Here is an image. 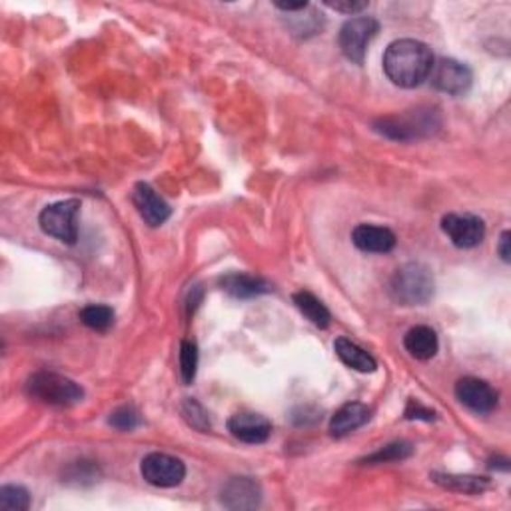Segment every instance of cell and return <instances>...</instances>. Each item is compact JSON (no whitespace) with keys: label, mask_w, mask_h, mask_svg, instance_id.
Here are the masks:
<instances>
[{"label":"cell","mask_w":511,"mask_h":511,"mask_svg":"<svg viewBox=\"0 0 511 511\" xmlns=\"http://www.w3.org/2000/svg\"><path fill=\"white\" fill-rule=\"evenodd\" d=\"M456 398L459 400L461 406H466L469 412L479 413V416H486L491 413L499 403L497 392L491 388V385L479 378H461L456 383Z\"/></svg>","instance_id":"10"},{"label":"cell","mask_w":511,"mask_h":511,"mask_svg":"<svg viewBox=\"0 0 511 511\" xmlns=\"http://www.w3.org/2000/svg\"><path fill=\"white\" fill-rule=\"evenodd\" d=\"M509 238H511V234L507 232V230H506V232L501 234V238H499L497 252H499V256H501V260H504V262H509V260H511V258H509V256H511V250H509V242H511V240H509Z\"/></svg>","instance_id":"29"},{"label":"cell","mask_w":511,"mask_h":511,"mask_svg":"<svg viewBox=\"0 0 511 511\" xmlns=\"http://www.w3.org/2000/svg\"><path fill=\"white\" fill-rule=\"evenodd\" d=\"M413 453V446L408 441H395L390 443V446L382 448L380 451L372 453L364 459V464H388V461H402V459H408Z\"/></svg>","instance_id":"22"},{"label":"cell","mask_w":511,"mask_h":511,"mask_svg":"<svg viewBox=\"0 0 511 511\" xmlns=\"http://www.w3.org/2000/svg\"><path fill=\"white\" fill-rule=\"evenodd\" d=\"M433 484H438L443 489L456 491V494H484L489 487L487 478H478V476H459V474H440L433 471L430 476Z\"/></svg>","instance_id":"19"},{"label":"cell","mask_w":511,"mask_h":511,"mask_svg":"<svg viewBox=\"0 0 511 511\" xmlns=\"http://www.w3.org/2000/svg\"><path fill=\"white\" fill-rule=\"evenodd\" d=\"M109 423L112 428H117L120 431H132L137 430L142 420H140V413L134 406H120L110 413Z\"/></svg>","instance_id":"26"},{"label":"cell","mask_w":511,"mask_h":511,"mask_svg":"<svg viewBox=\"0 0 511 511\" xmlns=\"http://www.w3.org/2000/svg\"><path fill=\"white\" fill-rule=\"evenodd\" d=\"M441 230L453 246L461 250L476 248L486 238L484 220L474 214H448L441 218Z\"/></svg>","instance_id":"8"},{"label":"cell","mask_w":511,"mask_h":511,"mask_svg":"<svg viewBox=\"0 0 511 511\" xmlns=\"http://www.w3.org/2000/svg\"><path fill=\"white\" fill-rule=\"evenodd\" d=\"M354 246L368 254H388L395 246V234L390 228L374 226V224H360L352 232Z\"/></svg>","instance_id":"14"},{"label":"cell","mask_w":511,"mask_h":511,"mask_svg":"<svg viewBox=\"0 0 511 511\" xmlns=\"http://www.w3.org/2000/svg\"><path fill=\"white\" fill-rule=\"evenodd\" d=\"M436 292L431 270L421 262H410L395 270L390 279V296L400 306L428 304Z\"/></svg>","instance_id":"2"},{"label":"cell","mask_w":511,"mask_h":511,"mask_svg":"<svg viewBox=\"0 0 511 511\" xmlns=\"http://www.w3.org/2000/svg\"><path fill=\"white\" fill-rule=\"evenodd\" d=\"M31 507V494L23 486L0 487V509L3 511H26Z\"/></svg>","instance_id":"23"},{"label":"cell","mask_w":511,"mask_h":511,"mask_svg":"<svg viewBox=\"0 0 511 511\" xmlns=\"http://www.w3.org/2000/svg\"><path fill=\"white\" fill-rule=\"evenodd\" d=\"M220 501L228 509H254L262 504V487L252 478H232L222 487Z\"/></svg>","instance_id":"11"},{"label":"cell","mask_w":511,"mask_h":511,"mask_svg":"<svg viewBox=\"0 0 511 511\" xmlns=\"http://www.w3.org/2000/svg\"><path fill=\"white\" fill-rule=\"evenodd\" d=\"M403 348H406L410 355H413L416 360L428 362L438 354L440 348L438 334L433 332L430 326L412 327V330H408V334L403 336Z\"/></svg>","instance_id":"17"},{"label":"cell","mask_w":511,"mask_h":511,"mask_svg":"<svg viewBox=\"0 0 511 511\" xmlns=\"http://www.w3.org/2000/svg\"><path fill=\"white\" fill-rule=\"evenodd\" d=\"M132 202L142 220L152 228L164 224V222L170 218V206L156 194V190L147 185V182H138V185L134 186Z\"/></svg>","instance_id":"13"},{"label":"cell","mask_w":511,"mask_h":511,"mask_svg":"<svg viewBox=\"0 0 511 511\" xmlns=\"http://www.w3.org/2000/svg\"><path fill=\"white\" fill-rule=\"evenodd\" d=\"M80 322L94 332H106L114 324V310L104 304H90L80 310Z\"/></svg>","instance_id":"21"},{"label":"cell","mask_w":511,"mask_h":511,"mask_svg":"<svg viewBox=\"0 0 511 511\" xmlns=\"http://www.w3.org/2000/svg\"><path fill=\"white\" fill-rule=\"evenodd\" d=\"M324 5L327 8H332V11L336 13H344V14H352V16L360 14L365 11V8H368V3H358V0H336V3H330V0H327V3Z\"/></svg>","instance_id":"28"},{"label":"cell","mask_w":511,"mask_h":511,"mask_svg":"<svg viewBox=\"0 0 511 511\" xmlns=\"http://www.w3.org/2000/svg\"><path fill=\"white\" fill-rule=\"evenodd\" d=\"M433 112H413L406 114V117H388L375 122V130L382 132L383 137L393 138V140H413L420 137L431 134V130L438 127L433 122Z\"/></svg>","instance_id":"7"},{"label":"cell","mask_w":511,"mask_h":511,"mask_svg":"<svg viewBox=\"0 0 511 511\" xmlns=\"http://www.w3.org/2000/svg\"><path fill=\"white\" fill-rule=\"evenodd\" d=\"M380 33V23L374 16H354L340 28L337 44L342 54L354 64H364L370 43Z\"/></svg>","instance_id":"5"},{"label":"cell","mask_w":511,"mask_h":511,"mask_svg":"<svg viewBox=\"0 0 511 511\" xmlns=\"http://www.w3.org/2000/svg\"><path fill=\"white\" fill-rule=\"evenodd\" d=\"M433 54L428 44L413 38L393 41L383 54V71L388 79L402 89H416L430 79L433 69Z\"/></svg>","instance_id":"1"},{"label":"cell","mask_w":511,"mask_h":511,"mask_svg":"<svg viewBox=\"0 0 511 511\" xmlns=\"http://www.w3.org/2000/svg\"><path fill=\"white\" fill-rule=\"evenodd\" d=\"M372 418V408L362 402H350L337 410L330 420V433L334 438H345L352 431L362 428Z\"/></svg>","instance_id":"15"},{"label":"cell","mask_w":511,"mask_h":511,"mask_svg":"<svg viewBox=\"0 0 511 511\" xmlns=\"http://www.w3.org/2000/svg\"><path fill=\"white\" fill-rule=\"evenodd\" d=\"M79 212H80V200L71 198V200L54 202V204L46 206L41 212L38 224H41L44 234L72 246L76 244V240H79V224H76Z\"/></svg>","instance_id":"4"},{"label":"cell","mask_w":511,"mask_h":511,"mask_svg":"<svg viewBox=\"0 0 511 511\" xmlns=\"http://www.w3.org/2000/svg\"><path fill=\"white\" fill-rule=\"evenodd\" d=\"M276 8H279V11H284V13H300V11H306V8H310V5L306 3H274Z\"/></svg>","instance_id":"30"},{"label":"cell","mask_w":511,"mask_h":511,"mask_svg":"<svg viewBox=\"0 0 511 511\" xmlns=\"http://www.w3.org/2000/svg\"><path fill=\"white\" fill-rule=\"evenodd\" d=\"M292 300H294L298 310H300L314 326H317V327L330 326V320H332L330 310H327V308L322 304V300H317V298L312 292H306V290L296 292L292 296Z\"/></svg>","instance_id":"20"},{"label":"cell","mask_w":511,"mask_h":511,"mask_svg":"<svg viewBox=\"0 0 511 511\" xmlns=\"http://www.w3.org/2000/svg\"><path fill=\"white\" fill-rule=\"evenodd\" d=\"M228 431L232 436L244 443H264L268 441L270 433H272V423L268 418H264L262 413H252V412H242L234 413L232 418L228 420Z\"/></svg>","instance_id":"12"},{"label":"cell","mask_w":511,"mask_h":511,"mask_svg":"<svg viewBox=\"0 0 511 511\" xmlns=\"http://www.w3.org/2000/svg\"><path fill=\"white\" fill-rule=\"evenodd\" d=\"M198 370V348L194 342L182 340L180 344V378L182 383L190 385L196 378Z\"/></svg>","instance_id":"24"},{"label":"cell","mask_w":511,"mask_h":511,"mask_svg":"<svg viewBox=\"0 0 511 511\" xmlns=\"http://www.w3.org/2000/svg\"><path fill=\"white\" fill-rule=\"evenodd\" d=\"M140 474L154 487H176L186 478V466L175 456L154 451L140 461Z\"/></svg>","instance_id":"6"},{"label":"cell","mask_w":511,"mask_h":511,"mask_svg":"<svg viewBox=\"0 0 511 511\" xmlns=\"http://www.w3.org/2000/svg\"><path fill=\"white\" fill-rule=\"evenodd\" d=\"M222 290L230 296L240 298V300H248V298H256L270 292V284L264 278L244 274V272H230L220 279Z\"/></svg>","instance_id":"16"},{"label":"cell","mask_w":511,"mask_h":511,"mask_svg":"<svg viewBox=\"0 0 511 511\" xmlns=\"http://www.w3.org/2000/svg\"><path fill=\"white\" fill-rule=\"evenodd\" d=\"M31 398L54 408H72L84 400V390L74 380L54 372H36L26 382Z\"/></svg>","instance_id":"3"},{"label":"cell","mask_w":511,"mask_h":511,"mask_svg":"<svg viewBox=\"0 0 511 511\" xmlns=\"http://www.w3.org/2000/svg\"><path fill=\"white\" fill-rule=\"evenodd\" d=\"M336 355L340 358L348 368L362 372V374H372L378 368V362L374 360V355L360 348L358 344H354L348 337H337L334 342Z\"/></svg>","instance_id":"18"},{"label":"cell","mask_w":511,"mask_h":511,"mask_svg":"<svg viewBox=\"0 0 511 511\" xmlns=\"http://www.w3.org/2000/svg\"><path fill=\"white\" fill-rule=\"evenodd\" d=\"M430 76L433 89L449 96L466 94L469 90L471 80H474L468 66L453 59H440L438 62H433Z\"/></svg>","instance_id":"9"},{"label":"cell","mask_w":511,"mask_h":511,"mask_svg":"<svg viewBox=\"0 0 511 511\" xmlns=\"http://www.w3.org/2000/svg\"><path fill=\"white\" fill-rule=\"evenodd\" d=\"M180 412H182V418L186 420L188 426H192L202 433L210 431L212 423H210V418H208V412L202 408L194 398H186L185 402H182Z\"/></svg>","instance_id":"25"},{"label":"cell","mask_w":511,"mask_h":511,"mask_svg":"<svg viewBox=\"0 0 511 511\" xmlns=\"http://www.w3.org/2000/svg\"><path fill=\"white\" fill-rule=\"evenodd\" d=\"M403 418H406V420L431 421V420H436V412L423 406V403H421L420 400H413V398H412V400L408 402L406 412H403Z\"/></svg>","instance_id":"27"}]
</instances>
